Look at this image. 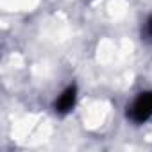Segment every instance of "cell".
<instances>
[{"instance_id": "obj_3", "label": "cell", "mask_w": 152, "mask_h": 152, "mask_svg": "<svg viewBox=\"0 0 152 152\" xmlns=\"http://www.w3.org/2000/svg\"><path fill=\"white\" fill-rule=\"evenodd\" d=\"M145 32H147V36L152 39V16L147 20V27H145Z\"/></svg>"}, {"instance_id": "obj_2", "label": "cell", "mask_w": 152, "mask_h": 152, "mask_svg": "<svg viewBox=\"0 0 152 152\" xmlns=\"http://www.w3.org/2000/svg\"><path fill=\"white\" fill-rule=\"evenodd\" d=\"M75 100H77V86L72 84V86H68V88L57 97V100H56V104H54L56 113H57V115H66V113H70V111L73 109V106H75Z\"/></svg>"}, {"instance_id": "obj_1", "label": "cell", "mask_w": 152, "mask_h": 152, "mask_svg": "<svg viewBox=\"0 0 152 152\" xmlns=\"http://www.w3.org/2000/svg\"><path fill=\"white\" fill-rule=\"evenodd\" d=\"M127 116L134 124H143L152 118V91H141L127 107Z\"/></svg>"}]
</instances>
